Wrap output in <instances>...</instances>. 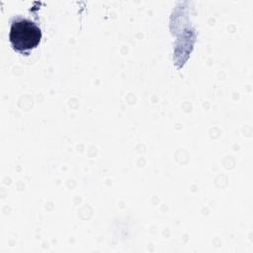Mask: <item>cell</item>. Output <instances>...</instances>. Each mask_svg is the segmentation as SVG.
<instances>
[{
  "mask_svg": "<svg viewBox=\"0 0 253 253\" xmlns=\"http://www.w3.org/2000/svg\"><path fill=\"white\" fill-rule=\"evenodd\" d=\"M9 38L16 50L26 52L38 45L42 32L34 22L25 18H17L12 22Z\"/></svg>",
  "mask_w": 253,
  "mask_h": 253,
  "instance_id": "6da1fadb",
  "label": "cell"
}]
</instances>
